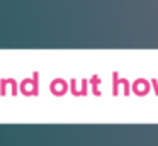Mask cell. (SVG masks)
Returning a JSON list of instances; mask_svg holds the SVG:
<instances>
[]
</instances>
